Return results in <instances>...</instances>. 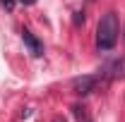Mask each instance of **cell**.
<instances>
[{
	"label": "cell",
	"mask_w": 125,
	"mask_h": 122,
	"mask_svg": "<svg viewBox=\"0 0 125 122\" xmlns=\"http://www.w3.org/2000/svg\"><path fill=\"white\" fill-rule=\"evenodd\" d=\"M99 84H101V74H84L72 81V91L77 96H89L99 89Z\"/></svg>",
	"instance_id": "cell-2"
},
{
	"label": "cell",
	"mask_w": 125,
	"mask_h": 122,
	"mask_svg": "<svg viewBox=\"0 0 125 122\" xmlns=\"http://www.w3.org/2000/svg\"><path fill=\"white\" fill-rule=\"evenodd\" d=\"M22 41H24V46L31 50V55H36V58H41V55H43V43H41V41H39L29 29L22 31Z\"/></svg>",
	"instance_id": "cell-3"
},
{
	"label": "cell",
	"mask_w": 125,
	"mask_h": 122,
	"mask_svg": "<svg viewBox=\"0 0 125 122\" xmlns=\"http://www.w3.org/2000/svg\"><path fill=\"white\" fill-rule=\"evenodd\" d=\"M19 2H24V5H34L36 0H19Z\"/></svg>",
	"instance_id": "cell-7"
},
{
	"label": "cell",
	"mask_w": 125,
	"mask_h": 122,
	"mask_svg": "<svg viewBox=\"0 0 125 122\" xmlns=\"http://www.w3.org/2000/svg\"><path fill=\"white\" fill-rule=\"evenodd\" d=\"M72 22H75V26H79V24H84V12H75V17H72Z\"/></svg>",
	"instance_id": "cell-5"
},
{
	"label": "cell",
	"mask_w": 125,
	"mask_h": 122,
	"mask_svg": "<svg viewBox=\"0 0 125 122\" xmlns=\"http://www.w3.org/2000/svg\"><path fill=\"white\" fill-rule=\"evenodd\" d=\"M104 72H106L111 79H125V58H118V60H113L108 67L104 70Z\"/></svg>",
	"instance_id": "cell-4"
},
{
	"label": "cell",
	"mask_w": 125,
	"mask_h": 122,
	"mask_svg": "<svg viewBox=\"0 0 125 122\" xmlns=\"http://www.w3.org/2000/svg\"><path fill=\"white\" fill-rule=\"evenodd\" d=\"M0 2H2L7 10H12V7H15V0H0Z\"/></svg>",
	"instance_id": "cell-6"
},
{
	"label": "cell",
	"mask_w": 125,
	"mask_h": 122,
	"mask_svg": "<svg viewBox=\"0 0 125 122\" xmlns=\"http://www.w3.org/2000/svg\"><path fill=\"white\" fill-rule=\"evenodd\" d=\"M120 36V22L115 12H106L96 26V46L99 50H113Z\"/></svg>",
	"instance_id": "cell-1"
}]
</instances>
